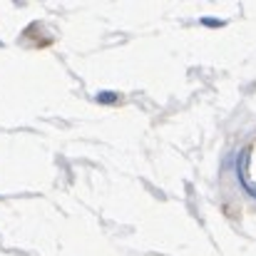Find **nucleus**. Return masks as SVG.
<instances>
[{"label":"nucleus","instance_id":"obj_1","mask_svg":"<svg viewBox=\"0 0 256 256\" xmlns=\"http://www.w3.org/2000/svg\"><path fill=\"white\" fill-rule=\"evenodd\" d=\"M239 172H242V184H244V189H246L249 194H254V196H256V189L252 186V182H249V176H246V152L242 154V164H239Z\"/></svg>","mask_w":256,"mask_h":256},{"label":"nucleus","instance_id":"obj_3","mask_svg":"<svg viewBox=\"0 0 256 256\" xmlns=\"http://www.w3.org/2000/svg\"><path fill=\"white\" fill-rule=\"evenodd\" d=\"M202 22H204L206 28H222V25H224V20H216V18H202Z\"/></svg>","mask_w":256,"mask_h":256},{"label":"nucleus","instance_id":"obj_2","mask_svg":"<svg viewBox=\"0 0 256 256\" xmlns=\"http://www.w3.org/2000/svg\"><path fill=\"white\" fill-rule=\"evenodd\" d=\"M117 100H120V94H117V92H97V102L112 104V102H117Z\"/></svg>","mask_w":256,"mask_h":256}]
</instances>
